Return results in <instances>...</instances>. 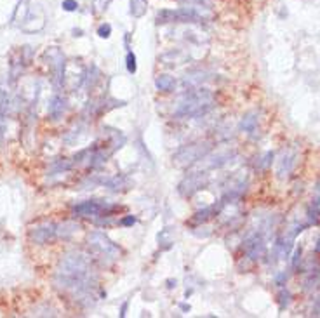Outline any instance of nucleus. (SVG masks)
<instances>
[{
	"label": "nucleus",
	"instance_id": "f257e3e1",
	"mask_svg": "<svg viewBox=\"0 0 320 318\" xmlns=\"http://www.w3.org/2000/svg\"><path fill=\"white\" fill-rule=\"evenodd\" d=\"M54 285L59 291L72 296L80 306H91L98 297V273L94 271L92 261L82 252H68L58 263L54 273Z\"/></svg>",
	"mask_w": 320,
	"mask_h": 318
},
{
	"label": "nucleus",
	"instance_id": "f03ea898",
	"mask_svg": "<svg viewBox=\"0 0 320 318\" xmlns=\"http://www.w3.org/2000/svg\"><path fill=\"white\" fill-rule=\"evenodd\" d=\"M214 104L212 94L205 89L202 91H193L190 94L185 96V99H181V103L177 104L174 117L177 118H186V117H200L205 115Z\"/></svg>",
	"mask_w": 320,
	"mask_h": 318
},
{
	"label": "nucleus",
	"instance_id": "7ed1b4c3",
	"mask_svg": "<svg viewBox=\"0 0 320 318\" xmlns=\"http://www.w3.org/2000/svg\"><path fill=\"white\" fill-rule=\"evenodd\" d=\"M87 245L91 256L99 259L103 264H112L120 258V247L113 243L103 231H92L87 236Z\"/></svg>",
	"mask_w": 320,
	"mask_h": 318
},
{
	"label": "nucleus",
	"instance_id": "20e7f679",
	"mask_svg": "<svg viewBox=\"0 0 320 318\" xmlns=\"http://www.w3.org/2000/svg\"><path fill=\"white\" fill-rule=\"evenodd\" d=\"M210 150H212V146H210L209 141H198L192 143V145H185L172 155V162L180 167H188L198 160H202Z\"/></svg>",
	"mask_w": 320,
	"mask_h": 318
},
{
	"label": "nucleus",
	"instance_id": "39448f33",
	"mask_svg": "<svg viewBox=\"0 0 320 318\" xmlns=\"http://www.w3.org/2000/svg\"><path fill=\"white\" fill-rule=\"evenodd\" d=\"M119 207L115 205H108V203L98 202V200H86V202H80L75 203L72 207V214L77 216V218H110L112 212L117 210Z\"/></svg>",
	"mask_w": 320,
	"mask_h": 318
},
{
	"label": "nucleus",
	"instance_id": "423d86ee",
	"mask_svg": "<svg viewBox=\"0 0 320 318\" xmlns=\"http://www.w3.org/2000/svg\"><path fill=\"white\" fill-rule=\"evenodd\" d=\"M209 183V176L207 172H193V174H188L183 181L177 185V191H180L181 197H192V195H195L197 191L204 190L205 186H207Z\"/></svg>",
	"mask_w": 320,
	"mask_h": 318
},
{
	"label": "nucleus",
	"instance_id": "0eeeda50",
	"mask_svg": "<svg viewBox=\"0 0 320 318\" xmlns=\"http://www.w3.org/2000/svg\"><path fill=\"white\" fill-rule=\"evenodd\" d=\"M31 242L39 243V245H47L58 240V224L56 223H42L37 224L30 230Z\"/></svg>",
	"mask_w": 320,
	"mask_h": 318
},
{
	"label": "nucleus",
	"instance_id": "6e6552de",
	"mask_svg": "<svg viewBox=\"0 0 320 318\" xmlns=\"http://www.w3.org/2000/svg\"><path fill=\"white\" fill-rule=\"evenodd\" d=\"M244 251L251 261H256L259 258H263L266 252V245H265V240H263V235L254 233V235L247 236L245 242H244Z\"/></svg>",
	"mask_w": 320,
	"mask_h": 318
},
{
	"label": "nucleus",
	"instance_id": "1a4fd4ad",
	"mask_svg": "<svg viewBox=\"0 0 320 318\" xmlns=\"http://www.w3.org/2000/svg\"><path fill=\"white\" fill-rule=\"evenodd\" d=\"M46 56L51 61V66H52V73H54L56 84L61 85L63 80H64V56L58 51V47H51L49 51L46 52Z\"/></svg>",
	"mask_w": 320,
	"mask_h": 318
},
{
	"label": "nucleus",
	"instance_id": "9d476101",
	"mask_svg": "<svg viewBox=\"0 0 320 318\" xmlns=\"http://www.w3.org/2000/svg\"><path fill=\"white\" fill-rule=\"evenodd\" d=\"M64 112H66V99L59 94L52 96V99L49 101V108H47L49 117L52 120H59L64 115Z\"/></svg>",
	"mask_w": 320,
	"mask_h": 318
},
{
	"label": "nucleus",
	"instance_id": "9b49d317",
	"mask_svg": "<svg viewBox=\"0 0 320 318\" xmlns=\"http://www.w3.org/2000/svg\"><path fill=\"white\" fill-rule=\"evenodd\" d=\"M223 207H225V203H223V200H221V202H218V203H212V205L205 207V209L198 210L197 214L193 216V223H197V224H202V223L209 221L210 218H214V216H218V214H220Z\"/></svg>",
	"mask_w": 320,
	"mask_h": 318
},
{
	"label": "nucleus",
	"instance_id": "f8f14e48",
	"mask_svg": "<svg viewBox=\"0 0 320 318\" xmlns=\"http://www.w3.org/2000/svg\"><path fill=\"white\" fill-rule=\"evenodd\" d=\"M103 185L112 191H125L131 188V179L124 176V174H117V176H113L110 179H104Z\"/></svg>",
	"mask_w": 320,
	"mask_h": 318
},
{
	"label": "nucleus",
	"instance_id": "ddd939ff",
	"mask_svg": "<svg viewBox=\"0 0 320 318\" xmlns=\"http://www.w3.org/2000/svg\"><path fill=\"white\" fill-rule=\"evenodd\" d=\"M80 230V226L75 221H64L58 224V240H68L72 238L77 231Z\"/></svg>",
	"mask_w": 320,
	"mask_h": 318
},
{
	"label": "nucleus",
	"instance_id": "4468645a",
	"mask_svg": "<svg viewBox=\"0 0 320 318\" xmlns=\"http://www.w3.org/2000/svg\"><path fill=\"white\" fill-rule=\"evenodd\" d=\"M174 230L176 228H164L159 235H157V242L162 251H167L174 245Z\"/></svg>",
	"mask_w": 320,
	"mask_h": 318
},
{
	"label": "nucleus",
	"instance_id": "2eb2a0df",
	"mask_svg": "<svg viewBox=\"0 0 320 318\" xmlns=\"http://www.w3.org/2000/svg\"><path fill=\"white\" fill-rule=\"evenodd\" d=\"M155 87H157V91L171 92V91H174V87H176V79H174V77H171V75H165V73H162V75H157Z\"/></svg>",
	"mask_w": 320,
	"mask_h": 318
},
{
	"label": "nucleus",
	"instance_id": "dca6fc26",
	"mask_svg": "<svg viewBox=\"0 0 320 318\" xmlns=\"http://www.w3.org/2000/svg\"><path fill=\"white\" fill-rule=\"evenodd\" d=\"M9 106H11L9 91H7L6 85L2 82L0 84V120H4V117H7V113H9Z\"/></svg>",
	"mask_w": 320,
	"mask_h": 318
},
{
	"label": "nucleus",
	"instance_id": "f3484780",
	"mask_svg": "<svg viewBox=\"0 0 320 318\" xmlns=\"http://www.w3.org/2000/svg\"><path fill=\"white\" fill-rule=\"evenodd\" d=\"M129 6H131L132 18H143V16L147 14V9H148L147 0H129Z\"/></svg>",
	"mask_w": 320,
	"mask_h": 318
},
{
	"label": "nucleus",
	"instance_id": "a211bd4d",
	"mask_svg": "<svg viewBox=\"0 0 320 318\" xmlns=\"http://www.w3.org/2000/svg\"><path fill=\"white\" fill-rule=\"evenodd\" d=\"M74 165H75V164H74V160H70V158H58V160L52 162L51 172H54V174L66 172V170H70Z\"/></svg>",
	"mask_w": 320,
	"mask_h": 318
},
{
	"label": "nucleus",
	"instance_id": "6ab92c4d",
	"mask_svg": "<svg viewBox=\"0 0 320 318\" xmlns=\"http://www.w3.org/2000/svg\"><path fill=\"white\" fill-rule=\"evenodd\" d=\"M256 125H258V118L254 117V113H247L245 117H242L240 129L244 130V132H254V130H256Z\"/></svg>",
	"mask_w": 320,
	"mask_h": 318
},
{
	"label": "nucleus",
	"instance_id": "aec40b11",
	"mask_svg": "<svg viewBox=\"0 0 320 318\" xmlns=\"http://www.w3.org/2000/svg\"><path fill=\"white\" fill-rule=\"evenodd\" d=\"M232 157H233V153H230V152L218 153L216 157L212 158V162L209 164V167L210 169H220V167H223L225 164H228V162L232 160Z\"/></svg>",
	"mask_w": 320,
	"mask_h": 318
},
{
	"label": "nucleus",
	"instance_id": "412c9836",
	"mask_svg": "<svg viewBox=\"0 0 320 318\" xmlns=\"http://www.w3.org/2000/svg\"><path fill=\"white\" fill-rule=\"evenodd\" d=\"M125 68H127V72L131 73V75H134L137 72V61H136V54L129 49L127 54H125Z\"/></svg>",
	"mask_w": 320,
	"mask_h": 318
},
{
	"label": "nucleus",
	"instance_id": "4be33fe9",
	"mask_svg": "<svg viewBox=\"0 0 320 318\" xmlns=\"http://www.w3.org/2000/svg\"><path fill=\"white\" fill-rule=\"evenodd\" d=\"M289 303H291V292L282 291L280 294H278V308H280V311L289 306Z\"/></svg>",
	"mask_w": 320,
	"mask_h": 318
},
{
	"label": "nucleus",
	"instance_id": "5701e85b",
	"mask_svg": "<svg viewBox=\"0 0 320 318\" xmlns=\"http://www.w3.org/2000/svg\"><path fill=\"white\" fill-rule=\"evenodd\" d=\"M110 4H112V0H94V2H92V7H94V12H104Z\"/></svg>",
	"mask_w": 320,
	"mask_h": 318
},
{
	"label": "nucleus",
	"instance_id": "b1692460",
	"mask_svg": "<svg viewBox=\"0 0 320 318\" xmlns=\"http://www.w3.org/2000/svg\"><path fill=\"white\" fill-rule=\"evenodd\" d=\"M61 7H63V11H66V12H74L79 9V2H77V0H63Z\"/></svg>",
	"mask_w": 320,
	"mask_h": 318
},
{
	"label": "nucleus",
	"instance_id": "393cba45",
	"mask_svg": "<svg viewBox=\"0 0 320 318\" xmlns=\"http://www.w3.org/2000/svg\"><path fill=\"white\" fill-rule=\"evenodd\" d=\"M98 35L101 37V39H108V37L112 35V24H108V23L101 24V26L98 28Z\"/></svg>",
	"mask_w": 320,
	"mask_h": 318
},
{
	"label": "nucleus",
	"instance_id": "a878e982",
	"mask_svg": "<svg viewBox=\"0 0 320 318\" xmlns=\"http://www.w3.org/2000/svg\"><path fill=\"white\" fill-rule=\"evenodd\" d=\"M301 254H303V249L298 247V249H296V252H294V258H293V268H294V270H298V264L301 263Z\"/></svg>",
	"mask_w": 320,
	"mask_h": 318
},
{
	"label": "nucleus",
	"instance_id": "bb28decb",
	"mask_svg": "<svg viewBox=\"0 0 320 318\" xmlns=\"http://www.w3.org/2000/svg\"><path fill=\"white\" fill-rule=\"evenodd\" d=\"M137 219L134 218V216H125V218L120 219V224L122 226H132V224H136Z\"/></svg>",
	"mask_w": 320,
	"mask_h": 318
},
{
	"label": "nucleus",
	"instance_id": "cd10ccee",
	"mask_svg": "<svg viewBox=\"0 0 320 318\" xmlns=\"http://www.w3.org/2000/svg\"><path fill=\"white\" fill-rule=\"evenodd\" d=\"M287 282V273L286 271H282V273H278L277 276H275V284L278 285V287H282L283 284Z\"/></svg>",
	"mask_w": 320,
	"mask_h": 318
},
{
	"label": "nucleus",
	"instance_id": "c85d7f7f",
	"mask_svg": "<svg viewBox=\"0 0 320 318\" xmlns=\"http://www.w3.org/2000/svg\"><path fill=\"white\" fill-rule=\"evenodd\" d=\"M127 308H129V301H125V303L120 306V316H125V313H127Z\"/></svg>",
	"mask_w": 320,
	"mask_h": 318
},
{
	"label": "nucleus",
	"instance_id": "c756f323",
	"mask_svg": "<svg viewBox=\"0 0 320 318\" xmlns=\"http://www.w3.org/2000/svg\"><path fill=\"white\" fill-rule=\"evenodd\" d=\"M313 315H315V316H317V315H320V297H318L317 304H315V308H313Z\"/></svg>",
	"mask_w": 320,
	"mask_h": 318
},
{
	"label": "nucleus",
	"instance_id": "7c9ffc66",
	"mask_svg": "<svg viewBox=\"0 0 320 318\" xmlns=\"http://www.w3.org/2000/svg\"><path fill=\"white\" fill-rule=\"evenodd\" d=\"M180 308L183 309V311H190V304H185V303H181V304H180Z\"/></svg>",
	"mask_w": 320,
	"mask_h": 318
},
{
	"label": "nucleus",
	"instance_id": "2f4dec72",
	"mask_svg": "<svg viewBox=\"0 0 320 318\" xmlns=\"http://www.w3.org/2000/svg\"><path fill=\"white\" fill-rule=\"evenodd\" d=\"M315 251H317V252H320V238H318V245H317V249H315Z\"/></svg>",
	"mask_w": 320,
	"mask_h": 318
}]
</instances>
